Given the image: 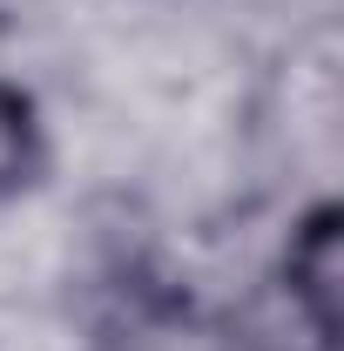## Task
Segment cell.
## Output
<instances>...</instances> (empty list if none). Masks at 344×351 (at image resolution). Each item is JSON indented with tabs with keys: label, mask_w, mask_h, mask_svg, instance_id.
<instances>
[{
	"label": "cell",
	"mask_w": 344,
	"mask_h": 351,
	"mask_svg": "<svg viewBox=\"0 0 344 351\" xmlns=\"http://www.w3.org/2000/svg\"><path fill=\"white\" fill-rule=\"evenodd\" d=\"M41 162V135H34V108L14 82H0V196L21 189Z\"/></svg>",
	"instance_id": "2"
},
{
	"label": "cell",
	"mask_w": 344,
	"mask_h": 351,
	"mask_svg": "<svg viewBox=\"0 0 344 351\" xmlns=\"http://www.w3.org/2000/svg\"><path fill=\"white\" fill-rule=\"evenodd\" d=\"M291 311L310 324L317 345H338V210H317L291 243Z\"/></svg>",
	"instance_id": "1"
}]
</instances>
